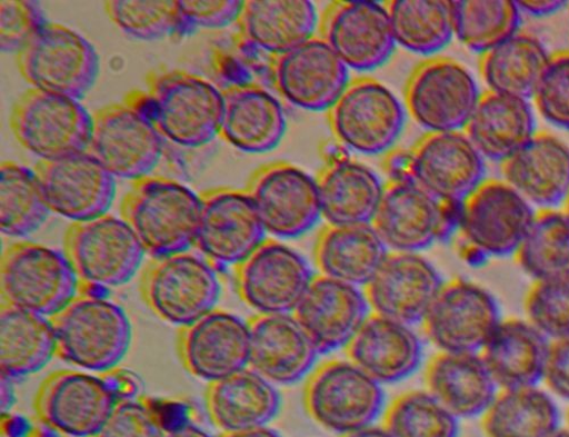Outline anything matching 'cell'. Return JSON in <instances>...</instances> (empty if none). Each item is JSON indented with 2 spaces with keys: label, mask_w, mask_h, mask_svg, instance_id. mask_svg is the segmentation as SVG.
Instances as JSON below:
<instances>
[{
  "label": "cell",
  "mask_w": 569,
  "mask_h": 437,
  "mask_svg": "<svg viewBox=\"0 0 569 437\" xmlns=\"http://www.w3.org/2000/svg\"><path fill=\"white\" fill-rule=\"evenodd\" d=\"M166 141L200 149L219 136L223 91L204 77L181 70L150 76L148 89L126 97Z\"/></svg>",
  "instance_id": "1"
},
{
  "label": "cell",
  "mask_w": 569,
  "mask_h": 437,
  "mask_svg": "<svg viewBox=\"0 0 569 437\" xmlns=\"http://www.w3.org/2000/svg\"><path fill=\"white\" fill-rule=\"evenodd\" d=\"M201 211V193L178 180L153 175L133 181L120 208L121 218L153 259L194 248Z\"/></svg>",
  "instance_id": "2"
},
{
  "label": "cell",
  "mask_w": 569,
  "mask_h": 437,
  "mask_svg": "<svg viewBox=\"0 0 569 437\" xmlns=\"http://www.w3.org/2000/svg\"><path fill=\"white\" fill-rule=\"evenodd\" d=\"M51 321L57 356L87 373L114 371L132 342V326L124 309L83 290Z\"/></svg>",
  "instance_id": "3"
},
{
  "label": "cell",
  "mask_w": 569,
  "mask_h": 437,
  "mask_svg": "<svg viewBox=\"0 0 569 437\" xmlns=\"http://www.w3.org/2000/svg\"><path fill=\"white\" fill-rule=\"evenodd\" d=\"M81 290L82 285L64 251L39 242L20 241L2 256V305L51 319Z\"/></svg>",
  "instance_id": "4"
},
{
  "label": "cell",
  "mask_w": 569,
  "mask_h": 437,
  "mask_svg": "<svg viewBox=\"0 0 569 437\" xmlns=\"http://www.w3.org/2000/svg\"><path fill=\"white\" fill-rule=\"evenodd\" d=\"M385 393L348 359H331L315 367L303 388L310 419L339 436L373 425L385 413Z\"/></svg>",
  "instance_id": "5"
},
{
  "label": "cell",
  "mask_w": 569,
  "mask_h": 437,
  "mask_svg": "<svg viewBox=\"0 0 569 437\" xmlns=\"http://www.w3.org/2000/svg\"><path fill=\"white\" fill-rule=\"evenodd\" d=\"M221 291L218 268L189 251L154 259L140 280V294L150 310L179 328L217 309Z\"/></svg>",
  "instance_id": "6"
},
{
  "label": "cell",
  "mask_w": 569,
  "mask_h": 437,
  "mask_svg": "<svg viewBox=\"0 0 569 437\" xmlns=\"http://www.w3.org/2000/svg\"><path fill=\"white\" fill-rule=\"evenodd\" d=\"M327 121L343 148L363 156L388 153L406 123V109L395 92L372 77L351 79Z\"/></svg>",
  "instance_id": "7"
},
{
  "label": "cell",
  "mask_w": 569,
  "mask_h": 437,
  "mask_svg": "<svg viewBox=\"0 0 569 437\" xmlns=\"http://www.w3.org/2000/svg\"><path fill=\"white\" fill-rule=\"evenodd\" d=\"M398 158L392 178L412 180L450 203H461L487 179L486 159L462 130L426 132Z\"/></svg>",
  "instance_id": "8"
},
{
  "label": "cell",
  "mask_w": 569,
  "mask_h": 437,
  "mask_svg": "<svg viewBox=\"0 0 569 437\" xmlns=\"http://www.w3.org/2000/svg\"><path fill=\"white\" fill-rule=\"evenodd\" d=\"M23 79L32 89L81 101L97 83L100 57L78 31L50 22L17 56Z\"/></svg>",
  "instance_id": "9"
},
{
  "label": "cell",
  "mask_w": 569,
  "mask_h": 437,
  "mask_svg": "<svg viewBox=\"0 0 569 437\" xmlns=\"http://www.w3.org/2000/svg\"><path fill=\"white\" fill-rule=\"evenodd\" d=\"M11 128L26 151L51 162L89 150L92 116L80 101L31 88L16 102Z\"/></svg>",
  "instance_id": "10"
},
{
  "label": "cell",
  "mask_w": 569,
  "mask_h": 437,
  "mask_svg": "<svg viewBox=\"0 0 569 437\" xmlns=\"http://www.w3.org/2000/svg\"><path fill=\"white\" fill-rule=\"evenodd\" d=\"M481 93L476 77L461 62L437 56L412 70L403 106L427 132L457 131L465 128Z\"/></svg>",
  "instance_id": "11"
},
{
  "label": "cell",
  "mask_w": 569,
  "mask_h": 437,
  "mask_svg": "<svg viewBox=\"0 0 569 437\" xmlns=\"http://www.w3.org/2000/svg\"><path fill=\"white\" fill-rule=\"evenodd\" d=\"M459 208L412 180L391 178L370 224L392 252L417 254L447 236L455 222L458 226Z\"/></svg>",
  "instance_id": "12"
},
{
  "label": "cell",
  "mask_w": 569,
  "mask_h": 437,
  "mask_svg": "<svg viewBox=\"0 0 569 437\" xmlns=\"http://www.w3.org/2000/svg\"><path fill=\"white\" fill-rule=\"evenodd\" d=\"M64 252L82 288L128 284L147 255L131 227L109 213L72 224L64 237Z\"/></svg>",
  "instance_id": "13"
},
{
  "label": "cell",
  "mask_w": 569,
  "mask_h": 437,
  "mask_svg": "<svg viewBox=\"0 0 569 437\" xmlns=\"http://www.w3.org/2000/svg\"><path fill=\"white\" fill-rule=\"evenodd\" d=\"M122 399L106 377L59 370L41 383L34 409L47 427L64 437H97Z\"/></svg>",
  "instance_id": "14"
},
{
  "label": "cell",
  "mask_w": 569,
  "mask_h": 437,
  "mask_svg": "<svg viewBox=\"0 0 569 437\" xmlns=\"http://www.w3.org/2000/svg\"><path fill=\"white\" fill-rule=\"evenodd\" d=\"M500 320L490 291L457 277L443 281L420 325L427 341L439 351L479 354Z\"/></svg>",
  "instance_id": "15"
},
{
  "label": "cell",
  "mask_w": 569,
  "mask_h": 437,
  "mask_svg": "<svg viewBox=\"0 0 569 437\" xmlns=\"http://www.w3.org/2000/svg\"><path fill=\"white\" fill-rule=\"evenodd\" d=\"M536 211L503 179H486L460 203L458 228L463 242L488 258L513 256Z\"/></svg>",
  "instance_id": "16"
},
{
  "label": "cell",
  "mask_w": 569,
  "mask_h": 437,
  "mask_svg": "<svg viewBox=\"0 0 569 437\" xmlns=\"http://www.w3.org/2000/svg\"><path fill=\"white\" fill-rule=\"evenodd\" d=\"M166 139L128 101L92 116L88 152L117 179L137 181L152 176L164 155Z\"/></svg>",
  "instance_id": "17"
},
{
  "label": "cell",
  "mask_w": 569,
  "mask_h": 437,
  "mask_svg": "<svg viewBox=\"0 0 569 437\" xmlns=\"http://www.w3.org/2000/svg\"><path fill=\"white\" fill-rule=\"evenodd\" d=\"M233 272L237 294L257 315H292L315 276L302 255L273 237Z\"/></svg>",
  "instance_id": "18"
},
{
  "label": "cell",
  "mask_w": 569,
  "mask_h": 437,
  "mask_svg": "<svg viewBox=\"0 0 569 437\" xmlns=\"http://www.w3.org/2000/svg\"><path fill=\"white\" fill-rule=\"evenodd\" d=\"M196 248L219 266H239L264 241L267 231L247 188L218 187L201 192Z\"/></svg>",
  "instance_id": "19"
},
{
  "label": "cell",
  "mask_w": 569,
  "mask_h": 437,
  "mask_svg": "<svg viewBox=\"0 0 569 437\" xmlns=\"http://www.w3.org/2000/svg\"><path fill=\"white\" fill-rule=\"evenodd\" d=\"M247 190L273 238H298L321 218L316 178L293 163L277 161L260 167Z\"/></svg>",
  "instance_id": "20"
},
{
  "label": "cell",
  "mask_w": 569,
  "mask_h": 437,
  "mask_svg": "<svg viewBox=\"0 0 569 437\" xmlns=\"http://www.w3.org/2000/svg\"><path fill=\"white\" fill-rule=\"evenodd\" d=\"M319 36L349 70L368 72L383 67L397 47L385 3H330L319 19Z\"/></svg>",
  "instance_id": "21"
},
{
  "label": "cell",
  "mask_w": 569,
  "mask_h": 437,
  "mask_svg": "<svg viewBox=\"0 0 569 437\" xmlns=\"http://www.w3.org/2000/svg\"><path fill=\"white\" fill-rule=\"evenodd\" d=\"M269 68L282 99L310 112H327L351 80L350 70L319 34L270 58Z\"/></svg>",
  "instance_id": "22"
},
{
  "label": "cell",
  "mask_w": 569,
  "mask_h": 437,
  "mask_svg": "<svg viewBox=\"0 0 569 437\" xmlns=\"http://www.w3.org/2000/svg\"><path fill=\"white\" fill-rule=\"evenodd\" d=\"M34 169L52 213L73 224L109 213L117 193L116 178L88 151L39 162Z\"/></svg>",
  "instance_id": "23"
},
{
  "label": "cell",
  "mask_w": 569,
  "mask_h": 437,
  "mask_svg": "<svg viewBox=\"0 0 569 437\" xmlns=\"http://www.w3.org/2000/svg\"><path fill=\"white\" fill-rule=\"evenodd\" d=\"M177 348L189 374L208 384L214 383L250 366L249 322L229 311L214 309L180 328Z\"/></svg>",
  "instance_id": "24"
},
{
  "label": "cell",
  "mask_w": 569,
  "mask_h": 437,
  "mask_svg": "<svg viewBox=\"0 0 569 437\" xmlns=\"http://www.w3.org/2000/svg\"><path fill=\"white\" fill-rule=\"evenodd\" d=\"M442 284L418 254L391 251L362 290L371 312L411 326L421 322Z\"/></svg>",
  "instance_id": "25"
},
{
  "label": "cell",
  "mask_w": 569,
  "mask_h": 437,
  "mask_svg": "<svg viewBox=\"0 0 569 437\" xmlns=\"http://www.w3.org/2000/svg\"><path fill=\"white\" fill-rule=\"evenodd\" d=\"M370 312L360 287L318 274L292 315L325 355L345 349Z\"/></svg>",
  "instance_id": "26"
},
{
  "label": "cell",
  "mask_w": 569,
  "mask_h": 437,
  "mask_svg": "<svg viewBox=\"0 0 569 437\" xmlns=\"http://www.w3.org/2000/svg\"><path fill=\"white\" fill-rule=\"evenodd\" d=\"M222 91L219 137L247 155L276 150L288 130L287 113L277 97L254 82L233 83Z\"/></svg>",
  "instance_id": "27"
},
{
  "label": "cell",
  "mask_w": 569,
  "mask_h": 437,
  "mask_svg": "<svg viewBox=\"0 0 569 437\" xmlns=\"http://www.w3.org/2000/svg\"><path fill=\"white\" fill-rule=\"evenodd\" d=\"M500 172L537 210L559 208L569 192V146L556 135L538 130L500 163Z\"/></svg>",
  "instance_id": "28"
},
{
  "label": "cell",
  "mask_w": 569,
  "mask_h": 437,
  "mask_svg": "<svg viewBox=\"0 0 569 437\" xmlns=\"http://www.w3.org/2000/svg\"><path fill=\"white\" fill-rule=\"evenodd\" d=\"M236 26L240 53L260 52L273 58L315 37L319 19L308 0H249Z\"/></svg>",
  "instance_id": "29"
},
{
  "label": "cell",
  "mask_w": 569,
  "mask_h": 437,
  "mask_svg": "<svg viewBox=\"0 0 569 437\" xmlns=\"http://www.w3.org/2000/svg\"><path fill=\"white\" fill-rule=\"evenodd\" d=\"M345 354L377 383L395 384L419 368L422 346L410 326L370 312Z\"/></svg>",
  "instance_id": "30"
},
{
  "label": "cell",
  "mask_w": 569,
  "mask_h": 437,
  "mask_svg": "<svg viewBox=\"0 0 569 437\" xmlns=\"http://www.w3.org/2000/svg\"><path fill=\"white\" fill-rule=\"evenodd\" d=\"M248 322L249 367L276 386L308 377L319 354L293 315H256Z\"/></svg>",
  "instance_id": "31"
},
{
  "label": "cell",
  "mask_w": 569,
  "mask_h": 437,
  "mask_svg": "<svg viewBox=\"0 0 569 437\" xmlns=\"http://www.w3.org/2000/svg\"><path fill=\"white\" fill-rule=\"evenodd\" d=\"M422 378L425 390L459 420L481 417L499 390L479 354L439 351Z\"/></svg>",
  "instance_id": "32"
},
{
  "label": "cell",
  "mask_w": 569,
  "mask_h": 437,
  "mask_svg": "<svg viewBox=\"0 0 569 437\" xmlns=\"http://www.w3.org/2000/svg\"><path fill=\"white\" fill-rule=\"evenodd\" d=\"M206 405L213 425L230 434L269 426L281 399L276 385L248 367L209 384Z\"/></svg>",
  "instance_id": "33"
},
{
  "label": "cell",
  "mask_w": 569,
  "mask_h": 437,
  "mask_svg": "<svg viewBox=\"0 0 569 437\" xmlns=\"http://www.w3.org/2000/svg\"><path fill=\"white\" fill-rule=\"evenodd\" d=\"M462 131L486 160L501 163L538 130L529 100L487 89Z\"/></svg>",
  "instance_id": "34"
},
{
  "label": "cell",
  "mask_w": 569,
  "mask_h": 437,
  "mask_svg": "<svg viewBox=\"0 0 569 437\" xmlns=\"http://www.w3.org/2000/svg\"><path fill=\"white\" fill-rule=\"evenodd\" d=\"M389 252L370 222L327 224L317 235L313 261L318 274L363 287Z\"/></svg>",
  "instance_id": "35"
},
{
  "label": "cell",
  "mask_w": 569,
  "mask_h": 437,
  "mask_svg": "<svg viewBox=\"0 0 569 437\" xmlns=\"http://www.w3.org/2000/svg\"><path fill=\"white\" fill-rule=\"evenodd\" d=\"M321 218L329 225L371 222L385 183L369 167L353 159H330L316 177Z\"/></svg>",
  "instance_id": "36"
},
{
  "label": "cell",
  "mask_w": 569,
  "mask_h": 437,
  "mask_svg": "<svg viewBox=\"0 0 569 437\" xmlns=\"http://www.w3.org/2000/svg\"><path fill=\"white\" fill-rule=\"evenodd\" d=\"M549 339L527 319L500 320L479 352L498 388L538 385Z\"/></svg>",
  "instance_id": "37"
},
{
  "label": "cell",
  "mask_w": 569,
  "mask_h": 437,
  "mask_svg": "<svg viewBox=\"0 0 569 437\" xmlns=\"http://www.w3.org/2000/svg\"><path fill=\"white\" fill-rule=\"evenodd\" d=\"M549 58L537 36L518 31L479 57V71L488 90L530 101Z\"/></svg>",
  "instance_id": "38"
},
{
  "label": "cell",
  "mask_w": 569,
  "mask_h": 437,
  "mask_svg": "<svg viewBox=\"0 0 569 437\" xmlns=\"http://www.w3.org/2000/svg\"><path fill=\"white\" fill-rule=\"evenodd\" d=\"M57 356L50 318L2 305L0 311V369L13 379L42 370Z\"/></svg>",
  "instance_id": "39"
},
{
  "label": "cell",
  "mask_w": 569,
  "mask_h": 437,
  "mask_svg": "<svg viewBox=\"0 0 569 437\" xmlns=\"http://www.w3.org/2000/svg\"><path fill=\"white\" fill-rule=\"evenodd\" d=\"M486 437H550L559 427V411L538 385L499 388L483 413Z\"/></svg>",
  "instance_id": "40"
},
{
  "label": "cell",
  "mask_w": 569,
  "mask_h": 437,
  "mask_svg": "<svg viewBox=\"0 0 569 437\" xmlns=\"http://www.w3.org/2000/svg\"><path fill=\"white\" fill-rule=\"evenodd\" d=\"M385 4L396 42L408 52L433 58L455 37L452 2L391 0Z\"/></svg>",
  "instance_id": "41"
},
{
  "label": "cell",
  "mask_w": 569,
  "mask_h": 437,
  "mask_svg": "<svg viewBox=\"0 0 569 437\" xmlns=\"http://www.w3.org/2000/svg\"><path fill=\"white\" fill-rule=\"evenodd\" d=\"M36 169L14 161L0 167V231L11 238H27L51 215Z\"/></svg>",
  "instance_id": "42"
},
{
  "label": "cell",
  "mask_w": 569,
  "mask_h": 437,
  "mask_svg": "<svg viewBox=\"0 0 569 437\" xmlns=\"http://www.w3.org/2000/svg\"><path fill=\"white\" fill-rule=\"evenodd\" d=\"M512 258L532 280L569 276V220L560 208L536 211Z\"/></svg>",
  "instance_id": "43"
},
{
  "label": "cell",
  "mask_w": 569,
  "mask_h": 437,
  "mask_svg": "<svg viewBox=\"0 0 569 437\" xmlns=\"http://www.w3.org/2000/svg\"><path fill=\"white\" fill-rule=\"evenodd\" d=\"M452 14L455 37L479 57L520 31L521 12L510 0H459Z\"/></svg>",
  "instance_id": "44"
},
{
  "label": "cell",
  "mask_w": 569,
  "mask_h": 437,
  "mask_svg": "<svg viewBox=\"0 0 569 437\" xmlns=\"http://www.w3.org/2000/svg\"><path fill=\"white\" fill-rule=\"evenodd\" d=\"M392 437H459V419L426 390L397 396L383 413Z\"/></svg>",
  "instance_id": "45"
},
{
  "label": "cell",
  "mask_w": 569,
  "mask_h": 437,
  "mask_svg": "<svg viewBox=\"0 0 569 437\" xmlns=\"http://www.w3.org/2000/svg\"><path fill=\"white\" fill-rule=\"evenodd\" d=\"M104 9L111 22L131 39H178L180 14L173 0H109Z\"/></svg>",
  "instance_id": "46"
},
{
  "label": "cell",
  "mask_w": 569,
  "mask_h": 437,
  "mask_svg": "<svg viewBox=\"0 0 569 437\" xmlns=\"http://www.w3.org/2000/svg\"><path fill=\"white\" fill-rule=\"evenodd\" d=\"M526 319L548 339L569 336V276L532 280Z\"/></svg>",
  "instance_id": "47"
},
{
  "label": "cell",
  "mask_w": 569,
  "mask_h": 437,
  "mask_svg": "<svg viewBox=\"0 0 569 437\" xmlns=\"http://www.w3.org/2000/svg\"><path fill=\"white\" fill-rule=\"evenodd\" d=\"M530 102L548 123L569 131V50L550 54Z\"/></svg>",
  "instance_id": "48"
},
{
  "label": "cell",
  "mask_w": 569,
  "mask_h": 437,
  "mask_svg": "<svg viewBox=\"0 0 569 437\" xmlns=\"http://www.w3.org/2000/svg\"><path fill=\"white\" fill-rule=\"evenodd\" d=\"M50 21L38 2L3 0L0 3V48L4 54L18 56Z\"/></svg>",
  "instance_id": "49"
},
{
  "label": "cell",
  "mask_w": 569,
  "mask_h": 437,
  "mask_svg": "<svg viewBox=\"0 0 569 437\" xmlns=\"http://www.w3.org/2000/svg\"><path fill=\"white\" fill-rule=\"evenodd\" d=\"M180 27L178 39L199 31L221 30L236 24L243 10L240 0H182L178 2Z\"/></svg>",
  "instance_id": "50"
},
{
  "label": "cell",
  "mask_w": 569,
  "mask_h": 437,
  "mask_svg": "<svg viewBox=\"0 0 569 437\" xmlns=\"http://www.w3.org/2000/svg\"><path fill=\"white\" fill-rule=\"evenodd\" d=\"M163 427L157 413L142 400H120L108 423L97 437H164Z\"/></svg>",
  "instance_id": "51"
},
{
  "label": "cell",
  "mask_w": 569,
  "mask_h": 437,
  "mask_svg": "<svg viewBox=\"0 0 569 437\" xmlns=\"http://www.w3.org/2000/svg\"><path fill=\"white\" fill-rule=\"evenodd\" d=\"M541 381L551 395L569 401V336L549 339Z\"/></svg>",
  "instance_id": "52"
},
{
  "label": "cell",
  "mask_w": 569,
  "mask_h": 437,
  "mask_svg": "<svg viewBox=\"0 0 569 437\" xmlns=\"http://www.w3.org/2000/svg\"><path fill=\"white\" fill-rule=\"evenodd\" d=\"M516 3L521 13L538 18L556 14L568 6L563 0H521Z\"/></svg>",
  "instance_id": "53"
},
{
  "label": "cell",
  "mask_w": 569,
  "mask_h": 437,
  "mask_svg": "<svg viewBox=\"0 0 569 437\" xmlns=\"http://www.w3.org/2000/svg\"><path fill=\"white\" fill-rule=\"evenodd\" d=\"M164 437H214L209 431L193 424H184L167 430Z\"/></svg>",
  "instance_id": "54"
},
{
  "label": "cell",
  "mask_w": 569,
  "mask_h": 437,
  "mask_svg": "<svg viewBox=\"0 0 569 437\" xmlns=\"http://www.w3.org/2000/svg\"><path fill=\"white\" fill-rule=\"evenodd\" d=\"M14 379L2 374V413H9L14 405Z\"/></svg>",
  "instance_id": "55"
},
{
  "label": "cell",
  "mask_w": 569,
  "mask_h": 437,
  "mask_svg": "<svg viewBox=\"0 0 569 437\" xmlns=\"http://www.w3.org/2000/svg\"><path fill=\"white\" fill-rule=\"evenodd\" d=\"M220 437H283L278 430L271 428L270 426L237 431L230 434H221Z\"/></svg>",
  "instance_id": "56"
},
{
  "label": "cell",
  "mask_w": 569,
  "mask_h": 437,
  "mask_svg": "<svg viewBox=\"0 0 569 437\" xmlns=\"http://www.w3.org/2000/svg\"><path fill=\"white\" fill-rule=\"evenodd\" d=\"M339 437H392L388 430L381 425H370L365 428L341 435Z\"/></svg>",
  "instance_id": "57"
},
{
  "label": "cell",
  "mask_w": 569,
  "mask_h": 437,
  "mask_svg": "<svg viewBox=\"0 0 569 437\" xmlns=\"http://www.w3.org/2000/svg\"><path fill=\"white\" fill-rule=\"evenodd\" d=\"M550 437H569V429L560 427Z\"/></svg>",
  "instance_id": "58"
},
{
  "label": "cell",
  "mask_w": 569,
  "mask_h": 437,
  "mask_svg": "<svg viewBox=\"0 0 569 437\" xmlns=\"http://www.w3.org/2000/svg\"><path fill=\"white\" fill-rule=\"evenodd\" d=\"M560 209L565 213L567 219L569 220V192H568V196L566 197L563 203L561 205Z\"/></svg>",
  "instance_id": "59"
},
{
  "label": "cell",
  "mask_w": 569,
  "mask_h": 437,
  "mask_svg": "<svg viewBox=\"0 0 569 437\" xmlns=\"http://www.w3.org/2000/svg\"><path fill=\"white\" fill-rule=\"evenodd\" d=\"M566 425H567L566 427L569 429V408L566 413Z\"/></svg>",
  "instance_id": "60"
}]
</instances>
